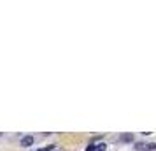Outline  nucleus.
<instances>
[{
    "label": "nucleus",
    "instance_id": "f257e3e1",
    "mask_svg": "<svg viewBox=\"0 0 156 151\" xmlns=\"http://www.w3.org/2000/svg\"><path fill=\"white\" fill-rule=\"evenodd\" d=\"M34 144V135H25L21 137V146L23 148H30Z\"/></svg>",
    "mask_w": 156,
    "mask_h": 151
},
{
    "label": "nucleus",
    "instance_id": "f03ea898",
    "mask_svg": "<svg viewBox=\"0 0 156 151\" xmlns=\"http://www.w3.org/2000/svg\"><path fill=\"white\" fill-rule=\"evenodd\" d=\"M119 141L121 142H132V141H133V135H132V134H123V135L119 137Z\"/></svg>",
    "mask_w": 156,
    "mask_h": 151
},
{
    "label": "nucleus",
    "instance_id": "7ed1b4c3",
    "mask_svg": "<svg viewBox=\"0 0 156 151\" xmlns=\"http://www.w3.org/2000/svg\"><path fill=\"white\" fill-rule=\"evenodd\" d=\"M95 151H107V144L105 142H100L98 146H95Z\"/></svg>",
    "mask_w": 156,
    "mask_h": 151
},
{
    "label": "nucleus",
    "instance_id": "20e7f679",
    "mask_svg": "<svg viewBox=\"0 0 156 151\" xmlns=\"http://www.w3.org/2000/svg\"><path fill=\"white\" fill-rule=\"evenodd\" d=\"M146 146H147V144H144V142H135V149L144 151V149H146Z\"/></svg>",
    "mask_w": 156,
    "mask_h": 151
},
{
    "label": "nucleus",
    "instance_id": "39448f33",
    "mask_svg": "<svg viewBox=\"0 0 156 151\" xmlns=\"http://www.w3.org/2000/svg\"><path fill=\"white\" fill-rule=\"evenodd\" d=\"M156 149V144H147L146 146V151H154Z\"/></svg>",
    "mask_w": 156,
    "mask_h": 151
},
{
    "label": "nucleus",
    "instance_id": "423d86ee",
    "mask_svg": "<svg viewBox=\"0 0 156 151\" xmlns=\"http://www.w3.org/2000/svg\"><path fill=\"white\" fill-rule=\"evenodd\" d=\"M86 151H95V144H90V146L86 148Z\"/></svg>",
    "mask_w": 156,
    "mask_h": 151
},
{
    "label": "nucleus",
    "instance_id": "0eeeda50",
    "mask_svg": "<svg viewBox=\"0 0 156 151\" xmlns=\"http://www.w3.org/2000/svg\"><path fill=\"white\" fill-rule=\"evenodd\" d=\"M41 151H42V149H41Z\"/></svg>",
    "mask_w": 156,
    "mask_h": 151
}]
</instances>
